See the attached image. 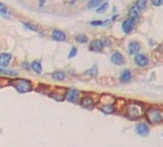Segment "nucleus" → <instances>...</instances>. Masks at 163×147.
<instances>
[{
	"instance_id": "nucleus-1",
	"label": "nucleus",
	"mask_w": 163,
	"mask_h": 147,
	"mask_svg": "<svg viewBox=\"0 0 163 147\" xmlns=\"http://www.w3.org/2000/svg\"><path fill=\"white\" fill-rule=\"evenodd\" d=\"M147 120L149 121L151 124H158V123L163 122V110L160 107L152 106L148 108L146 112Z\"/></svg>"
},
{
	"instance_id": "nucleus-2",
	"label": "nucleus",
	"mask_w": 163,
	"mask_h": 147,
	"mask_svg": "<svg viewBox=\"0 0 163 147\" xmlns=\"http://www.w3.org/2000/svg\"><path fill=\"white\" fill-rule=\"evenodd\" d=\"M142 112H144V108L138 103H130L127 106V110H126V114L128 116V118L133 120L141 117Z\"/></svg>"
},
{
	"instance_id": "nucleus-3",
	"label": "nucleus",
	"mask_w": 163,
	"mask_h": 147,
	"mask_svg": "<svg viewBox=\"0 0 163 147\" xmlns=\"http://www.w3.org/2000/svg\"><path fill=\"white\" fill-rule=\"evenodd\" d=\"M11 85H13L15 87V90L20 93H26L32 90V84L27 80H23V79L14 80V81L11 82Z\"/></svg>"
},
{
	"instance_id": "nucleus-4",
	"label": "nucleus",
	"mask_w": 163,
	"mask_h": 147,
	"mask_svg": "<svg viewBox=\"0 0 163 147\" xmlns=\"http://www.w3.org/2000/svg\"><path fill=\"white\" fill-rule=\"evenodd\" d=\"M78 97H79V90H74V88L69 90L68 92H66V94H65V98H66L69 101H71V103H75V101H77Z\"/></svg>"
},
{
	"instance_id": "nucleus-5",
	"label": "nucleus",
	"mask_w": 163,
	"mask_h": 147,
	"mask_svg": "<svg viewBox=\"0 0 163 147\" xmlns=\"http://www.w3.org/2000/svg\"><path fill=\"white\" fill-rule=\"evenodd\" d=\"M135 62L136 64L139 65V67H146V65H148V63H149V59H148L145 54H136Z\"/></svg>"
},
{
	"instance_id": "nucleus-6",
	"label": "nucleus",
	"mask_w": 163,
	"mask_h": 147,
	"mask_svg": "<svg viewBox=\"0 0 163 147\" xmlns=\"http://www.w3.org/2000/svg\"><path fill=\"white\" fill-rule=\"evenodd\" d=\"M136 132L140 136H147L149 134V128L145 123H138L136 125Z\"/></svg>"
},
{
	"instance_id": "nucleus-7",
	"label": "nucleus",
	"mask_w": 163,
	"mask_h": 147,
	"mask_svg": "<svg viewBox=\"0 0 163 147\" xmlns=\"http://www.w3.org/2000/svg\"><path fill=\"white\" fill-rule=\"evenodd\" d=\"M111 61H112V63H114L115 65H121V64H124L125 59L122 54L117 51V52H113V54H112Z\"/></svg>"
},
{
	"instance_id": "nucleus-8",
	"label": "nucleus",
	"mask_w": 163,
	"mask_h": 147,
	"mask_svg": "<svg viewBox=\"0 0 163 147\" xmlns=\"http://www.w3.org/2000/svg\"><path fill=\"white\" fill-rule=\"evenodd\" d=\"M135 21H136V20H133V19L125 20V21L123 22V24H122L123 31H124L125 33H130V32H132V31H133V28H134Z\"/></svg>"
},
{
	"instance_id": "nucleus-9",
	"label": "nucleus",
	"mask_w": 163,
	"mask_h": 147,
	"mask_svg": "<svg viewBox=\"0 0 163 147\" xmlns=\"http://www.w3.org/2000/svg\"><path fill=\"white\" fill-rule=\"evenodd\" d=\"M52 38H53L54 41H63L66 39V35H65V33L61 30H54L53 33H52Z\"/></svg>"
},
{
	"instance_id": "nucleus-10",
	"label": "nucleus",
	"mask_w": 163,
	"mask_h": 147,
	"mask_svg": "<svg viewBox=\"0 0 163 147\" xmlns=\"http://www.w3.org/2000/svg\"><path fill=\"white\" fill-rule=\"evenodd\" d=\"M100 110L104 113H112L114 111V106H113V103H101L100 106H99Z\"/></svg>"
},
{
	"instance_id": "nucleus-11",
	"label": "nucleus",
	"mask_w": 163,
	"mask_h": 147,
	"mask_svg": "<svg viewBox=\"0 0 163 147\" xmlns=\"http://www.w3.org/2000/svg\"><path fill=\"white\" fill-rule=\"evenodd\" d=\"M11 54H0V67H2V68H5L7 65L10 63L11 61Z\"/></svg>"
},
{
	"instance_id": "nucleus-12",
	"label": "nucleus",
	"mask_w": 163,
	"mask_h": 147,
	"mask_svg": "<svg viewBox=\"0 0 163 147\" xmlns=\"http://www.w3.org/2000/svg\"><path fill=\"white\" fill-rule=\"evenodd\" d=\"M139 49H140V45L137 41H130L129 45H128V52L130 54H138Z\"/></svg>"
},
{
	"instance_id": "nucleus-13",
	"label": "nucleus",
	"mask_w": 163,
	"mask_h": 147,
	"mask_svg": "<svg viewBox=\"0 0 163 147\" xmlns=\"http://www.w3.org/2000/svg\"><path fill=\"white\" fill-rule=\"evenodd\" d=\"M102 48L103 43L101 41H99V39L92 41L91 44H90V50H92V51H100V50H102Z\"/></svg>"
},
{
	"instance_id": "nucleus-14",
	"label": "nucleus",
	"mask_w": 163,
	"mask_h": 147,
	"mask_svg": "<svg viewBox=\"0 0 163 147\" xmlns=\"http://www.w3.org/2000/svg\"><path fill=\"white\" fill-rule=\"evenodd\" d=\"M130 79H132V72L129 70H124L122 71V73H121V76H120V80L124 83L126 82H129Z\"/></svg>"
},
{
	"instance_id": "nucleus-15",
	"label": "nucleus",
	"mask_w": 163,
	"mask_h": 147,
	"mask_svg": "<svg viewBox=\"0 0 163 147\" xmlns=\"http://www.w3.org/2000/svg\"><path fill=\"white\" fill-rule=\"evenodd\" d=\"M139 12H140V10H139L136 5H133L132 8L129 9V16H130V19H133V20H136L137 18H138L139 15Z\"/></svg>"
},
{
	"instance_id": "nucleus-16",
	"label": "nucleus",
	"mask_w": 163,
	"mask_h": 147,
	"mask_svg": "<svg viewBox=\"0 0 163 147\" xmlns=\"http://www.w3.org/2000/svg\"><path fill=\"white\" fill-rule=\"evenodd\" d=\"M81 105H82V106H84V107H92V106H94V101H92V98L89 97V96L84 97L83 99H82Z\"/></svg>"
},
{
	"instance_id": "nucleus-17",
	"label": "nucleus",
	"mask_w": 163,
	"mask_h": 147,
	"mask_svg": "<svg viewBox=\"0 0 163 147\" xmlns=\"http://www.w3.org/2000/svg\"><path fill=\"white\" fill-rule=\"evenodd\" d=\"M30 68L33 69V70L35 71L36 73H41V70H43V68H41V63L39 62V61H34V62H32V64H30Z\"/></svg>"
},
{
	"instance_id": "nucleus-18",
	"label": "nucleus",
	"mask_w": 163,
	"mask_h": 147,
	"mask_svg": "<svg viewBox=\"0 0 163 147\" xmlns=\"http://www.w3.org/2000/svg\"><path fill=\"white\" fill-rule=\"evenodd\" d=\"M52 77L53 79H56V80H63L65 77V75H64V73H63L62 71H57V72H54V73H52Z\"/></svg>"
},
{
	"instance_id": "nucleus-19",
	"label": "nucleus",
	"mask_w": 163,
	"mask_h": 147,
	"mask_svg": "<svg viewBox=\"0 0 163 147\" xmlns=\"http://www.w3.org/2000/svg\"><path fill=\"white\" fill-rule=\"evenodd\" d=\"M0 74H5V75L15 76L16 72H14V71H12V70H5V69H0Z\"/></svg>"
},
{
	"instance_id": "nucleus-20",
	"label": "nucleus",
	"mask_w": 163,
	"mask_h": 147,
	"mask_svg": "<svg viewBox=\"0 0 163 147\" xmlns=\"http://www.w3.org/2000/svg\"><path fill=\"white\" fill-rule=\"evenodd\" d=\"M147 5V1L146 0H138V1H136V7L139 9V10H141V9H144L145 7H146Z\"/></svg>"
},
{
	"instance_id": "nucleus-21",
	"label": "nucleus",
	"mask_w": 163,
	"mask_h": 147,
	"mask_svg": "<svg viewBox=\"0 0 163 147\" xmlns=\"http://www.w3.org/2000/svg\"><path fill=\"white\" fill-rule=\"evenodd\" d=\"M101 5V1H99V0H92V1H89V3H88V8H96V7H98V5Z\"/></svg>"
},
{
	"instance_id": "nucleus-22",
	"label": "nucleus",
	"mask_w": 163,
	"mask_h": 147,
	"mask_svg": "<svg viewBox=\"0 0 163 147\" xmlns=\"http://www.w3.org/2000/svg\"><path fill=\"white\" fill-rule=\"evenodd\" d=\"M108 7H109V3H108V2L103 3V5H101L100 8H98V9H97V12H98V13H102L103 11H106V10H107V8H108Z\"/></svg>"
},
{
	"instance_id": "nucleus-23",
	"label": "nucleus",
	"mask_w": 163,
	"mask_h": 147,
	"mask_svg": "<svg viewBox=\"0 0 163 147\" xmlns=\"http://www.w3.org/2000/svg\"><path fill=\"white\" fill-rule=\"evenodd\" d=\"M87 73L89 74V75H91V76H96V75H97V67H96V65H94L90 70L87 71Z\"/></svg>"
},
{
	"instance_id": "nucleus-24",
	"label": "nucleus",
	"mask_w": 163,
	"mask_h": 147,
	"mask_svg": "<svg viewBox=\"0 0 163 147\" xmlns=\"http://www.w3.org/2000/svg\"><path fill=\"white\" fill-rule=\"evenodd\" d=\"M76 41H79V43H86L87 37L85 35H77L76 36Z\"/></svg>"
},
{
	"instance_id": "nucleus-25",
	"label": "nucleus",
	"mask_w": 163,
	"mask_h": 147,
	"mask_svg": "<svg viewBox=\"0 0 163 147\" xmlns=\"http://www.w3.org/2000/svg\"><path fill=\"white\" fill-rule=\"evenodd\" d=\"M151 2H152V5H157V7H159V5H163V0H152Z\"/></svg>"
},
{
	"instance_id": "nucleus-26",
	"label": "nucleus",
	"mask_w": 163,
	"mask_h": 147,
	"mask_svg": "<svg viewBox=\"0 0 163 147\" xmlns=\"http://www.w3.org/2000/svg\"><path fill=\"white\" fill-rule=\"evenodd\" d=\"M24 25L26 27H30V30L32 31H37V27H36L35 25H33L32 23H24Z\"/></svg>"
},
{
	"instance_id": "nucleus-27",
	"label": "nucleus",
	"mask_w": 163,
	"mask_h": 147,
	"mask_svg": "<svg viewBox=\"0 0 163 147\" xmlns=\"http://www.w3.org/2000/svg\"><path fill=\"white\" fill-rule=\"evenodd\" d=\"M76 52H77V49H76V48H72L71 52H70V54H69V58H73V57H75Z\"/></svg>"
},
{
	"instance_id": "nucleus-28",
	"label": "nucleus",
	"mask_w": 163,
	"mask_h": 147,
	"mask_svg": "<svg viewBox=\"0 0 163 147\" xmlns=\"http://www.w3.org/2000/svg\"><path fill=\"white\" fill-rule=\"evenodd\" d=\"M0 12L1 13H5L7 12V8H5V5H3V3L0 2Z\"/></svg>"
},
{
	"instance_id": "nucleus-29",
	"label": "nucleus",
	"mask_w": 163,
	"mask_h": 147,
	"mask_svg": "<svg viewBox=\"0 0 163 147\" xmlns=\"http://www.w3.org/2000/svg\"><path fill=\"white\" fill-rule=\"evenodd\" d=\"M91 25H103V22H100V21H92V22H91Z\"/></svg>"
}]
</instances>
